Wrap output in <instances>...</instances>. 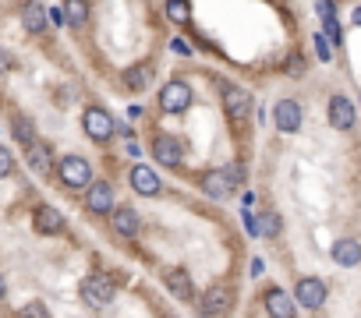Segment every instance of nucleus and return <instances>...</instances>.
Segmentation results:
<instances>
[{
  "instance_id": "f257e3e1",
  "label": "nucleus",
  "mask_w": 361,
  "mask_h": 318,
  "mask_svg": "<svg viewBox=\"0 0 361 318\" xmlns=\"http://www.w3.org/2000/svg\"><path fill=\"white\" fill-rule=\"evenodd\" d=\"M241 167H224V170H213V174H206V181H202V191L209 195V198H231L234 191H238V184H241Z\"/></svg>"
},
{
  "instance_id": "f03ea898",
  "label": "nucleus",
  "mask_w": 361,
  "mask_h": 318,
  "mask_svg": "<svg viewBox=\"0 0 361 318\" xmlns=\"http://www.w3.org/2000/svg\"><path fill=\"white\" fill-rule=\"evenodd\" d=\"M220 96H224V110H227V117H231L234 124H245L248 113H252V96H248L245 89L231 85V82H220Z\"/></svg>"
},
{
  "instance_id": "7ed1b4c3",
  "label": "nucleus",
  "mask_w": 361,
  "mask_h": 318,
  "mask_svg": "<svg viewBox=\"0 0 361 318\" xmlns=\"http://www.w3.org/2000/svg\"><path fill=\"white\" fill-rule=\"evenodd\" d=\"M78 293H82V300H85L89 307H96V311L114 304V283H110L106 276H85L82 286H78Z\"/></svg>"
},
{
  "instance_id": "20e7f679",
  "label": "nucleus",
  "mask_w": 361,
  "mask_h": 318,
  "mask_svg": "<svg viewBox=\"0 0 361 318\" xmlns=\"http://www.w3.org/2000/svg\"><path fill=\"white\" fill-rule=\"evenodd\" d=\"M57 174H61V184H68V188H89L92 184V167L82 155H64L57 163Z\"/></svg>"
},
{
  "instance_id": "39448f33",
  "label": "nucleus",
  "mask_w": 361,
  "mask_h": 318,
  "mask_svg": "<svg viewBox=\"0 0 361 318\" xmlns=\"http://www.w3.org/2000/svg\"><path fill=\"white\" fill-rule=\"evenodd\" d=\"M192 106V85L185 82H166L159 89V110L163 113H185Z\"/></svg>"
},
{
  "instance_id": "423d86ee",
  "label": "nucleus",
  "mask_w": 361,
  "mask_h": 318,
  "mask_svg": "<svg viewBox=\"0 0 361 318\" xmlns=\"http://www.w3.org/2000/svg\"><path fill=\"white\" fill-rule=\"evenodd\" d=\"M82 127H85V134H89L92 141H110V134L117 131V127H114V117H110L106 110H99V106H89V110L82 113Z\"/></svg>"
},
{
  "instance_id": "0eeeda50",
  "label": "nucleus",
  "mask_w": 361,
  "mask_h": 318,
  "mask_svg": "<svg viewBox=\"0 0 361 318\" xmlns=\"http://www.w3.org/2000/svg\"><path fill=\"white\" fill-rule=\"evenodd\" d=\"M294 297H298V304H301V307L319 311V307L326 304V283H322V279H315V276H305V279H298Z\"/></svg>"
},
{
  "instance_id": "6e6552de",
  "label": "nucleus",
  "mask_w": 361,
  "mask_h": 318,
  "mask_svg": "<svg viewBox=\"0 0 361 318\" xmlns=\"http://www.w3.org/2000/svg\"><path fill=\"white\" fill-rule=\"evenodd\" d=\"M273 124H276V131L294 134V131L301 127V103H298V99H280V103L273 106Z\"/></svg>"
},
{
  "instance_id": "1a4fd4ad",
  "label": "nucleus",
  "mask_w": 361,
  "mask_h": 318,
  "mask_svg": "<svg viewBox=\"0 0 361 318\" xmlns=\"http://www.w3.org/2000/svg\"><path fill=\"white\" fill-rule=\"evenodd\" d=\"M163 283H166L170 297H177L180 304H192V300H195V283H192V276H188L185 269H166Z\"/></svg>"
},
{
  "instance_id": "9d476101",
  "label": "nucleus",
  "mask_w": 361,
  "mask_h": 318,
  "mask_svg": "<svg viewBox=\"0 0 361 318\" xmlns=\"http://www.w3.org/2000/svg\"><path fill=\"white\" fill-rule=\"evenodd\" d=\"M354 120H357L354 103H350L347 96H333V99H329V124H333L336 131H350Z\"/></svg>"
},
{
  "instance_id": "9b49d317",
  "label": "nucleus",
  "mask_w": 361,
  "mask_h": 318,
  "mask_svg": "<svg viewBox=\"0 0 361 318\" xmlns=\"http://www.w3.org/2000/svg\"><path fill=\"white\" fill-rule=\"evenodd\" d=\"M152 155L159 159L163 167H177L185 152H180V141H177V138H170V134H156V138H152Z\"/></svg>"
},
{
  "instance_id": "f8f14e48",
  "label": "nucleus",
  "mask_w": 361,
  "mask_h": 318,
  "mask_svg": "<svg viewBox=\"0 0 361 318\" xmlns=\"http://www.w3.org/2000/svg\"><path fill=\"white\" fill-rule=\"evenodd\" d=\"M131 188H135L138 195H145V198H156V195H159V177H156V170L135 163V167H131Z\"/></svg>"
},
{
  "instance_id": "ddd939ff",
  "label": "nucleus",
  "mask_w": 361,
  "mask_h": 318,
  "mask_svg": "<svg viewBox=\"0 0 361 318\" xmlns=\"http://www.w3.org/2000/svg\"><path fill=\"white\" fill-rule=\"evenodd\" d=\"M85 205H89V212H96V216H106V212L114 209V188H110L106 181H99V184H89V198H85Z\"/></svg>"
},
{
  "instance_id": "4468645a",
  "label": "nucleus",
  "mask_w": 361,
  "mask_h": 318,
  "mask_svg": "<svg viewBox=\"0 0 361 318\" xmlns=\"http://www.w3.org/2000/svg\"><path fill=\"white\" fill-rule=\"evenodd\" d=\"M47 22H50V15H47L43 4H36V0L22 4V29H25L29 36H39V32L47 29Z\"/></svg>"
},
{
  "instance_id": "2eb2a0df",
  "label": "nucleus",
  "mask_w": 361,
  "mask_h": 318,
  "mask_svg": "<svg viewBox=\"0 0 361 318\" xmlns=\"http://www.w3.org/2000/svg\"><path fill=\"white\" fill-rule=\"evenodd\" d=\"M32 227H36V234H61L64 230V216L54 209V205H39L36 209V216H32Z\"/></svg>"
},
{
  "instance_id": "dca6fc26",
  "label": "nucleus",
  "mask_w": 361,
  "mask_h": 318,
  "mask_svg": "<svg viewBox=\"0 0 361 318\" xmlns=\"http://www.w3.org/2000/svg\"><path fill=\"white\" fill-rule=\"evenodd\" d=\"M333 262H336V265H343V269L361 265V241H354V237L336 241V244H333Z\"/></svg>"
},
{
  "instance_id": "f3484780",
  "label": "nucleus",
  "mask_w": 361,
  "mask_h": 318,
  "mask_svg": "<svg viewBox=\"0 0 361 318\" xmlns=\"http://www.w3.org/2000/svg\"><path fill=\"white\" fill-rule=\"evenodd\" d=\"M25 152H29V155H25L29 167H32L36 174H50L54 159H50V145H47V141H36V138H32V141L25 145Z\"/></svg>"
},
{
  "instance_id": "a211bd4d",
  "label": "nucleus",
  "mask_w": 361,
  "mask_h": 318,
  "mask_svg": "<svg viewBox=\"0 0 361 318\" xmlns=\"http://www.w3.org/2000/svg\"><path fill=\"white\" fill-rule=\"evenodd\" d=\"M266 311H269V314H276V318H290V314L298 311V304H294L280 286H273V290L266 293Z\"/></svg>"
},
{
  "instance_id": "6ab92c4d",
  "label": "nucleus",
  "mask_w": 361,
  "mask_h": 318,
  "mask_svg": "<svg viewBox=\"0 0 361 318\" xmlns=\"http://www.w3.org/2000/svg\"><path fill=\"white\" fill-rule=\"evenodd\" d=\"M89 22V0H64V25L85 29Z\"/></svg>"
},
{
  "instance_id": "aec40b11",
  "label": "nucleus",
  "mask_w": 361,
  "mask_h": 318,
  "mask_svg": "<svg viewBox=\"0 0 361 318\" xmlns=\"http://www.w3.org/2000/svg\"><path fill=\"white\" fill-rule=\"evenodd\" d=\"M202 311L206 314H227L231 311V293L224 286H213L206 297H202Z\"/></svg>"
},
{
  "instance_id": "412c9836",
  "label": "nucleus",
  "mask_w": 361,
  "mask_h": 318,
  "mask_svg": "<svg viewBox=\"0 0 361 318\" xmlns=\"http://www.w3.org/2000/svg\"><path fill=\"white\" fill-rule=\"evenodd\" d=\"M110 220H114V230H117L121 237H135V234H138V212H135V209H117Z\"/></svg>"
},
{
  "instance_id": "4be33fe9",
  "label": "nucleus",
  "mask_w": 361,
  "mask_h": 318,
  "mask_svg": "<svg viewBox=\"0 0 361 318\" xmlns=\"http://www.w3.org/2000/svg\"><path fill=\"white\" fill-rule=\"evenodd\" d=\"M149 78H152V71H149L145 64H138V68H128L124 85H128V89H135V92H142V89L149 85Z\"/></svg>"
},
{
  "instance_id": "5701e85b",
  "label": "nucleus",
  "mask_w": 361,
  "mask_h": 318,
  "mask_svg": "<svg viewBox=\"0 0 361 318\" xmlns=\"http://www.w3.org/2000/svg\"><path fill=\"white\" fill-rule=\"evenodd\" d=\"M166 18L173 25H185L192 18V8H188V0H166Z\"/></svg>"
},
{
  "instance_id": "b1692460",
  "label": "nucleus",
  "mask_w": 361,
  "mask_h": 318,
  "mask_svg": "<svg viewBox=\"0 0 361 318\" xmlns=\"http://www.w3.org/2000/svg\"><path fill=\"white\" fill-rule=\"evenodd\" d=\"M312 43H315V57L326 64V61H333V50H329V36L326 32H315L312 36Z\"/></svg>"
},
{
  "instance_id": "393cba45",
  "label": "nucleus",
  "mask_w": 361,
  "mask_h": 318,
  "mask_svg": "<svg viewBox=\"0 0 361 318\" xmlns=\"http://www.w3.org/2000/svg\"><path fill=\"white\" fill-rule=\"evenodd\" d=\"M15 138L22 141V145H29L36 134H32V120L29 117H15Z\"/></svg>"
},
{
  "instance_id": "a878e982",
  "label": "nucleus",
  "mask_w": 361,
  "mask_h": 318,
  "mask_svg": "<svg viewBox=\"0 0 361 318\" xmlns=\"http://www.w3.org/2000/svg\"><path fill=\"white\" fill-rule=\"evenodd\" d=\"M15 174V155L8 145H0V177H11Z\"/></svg>"
},
{
  "instance_id": "bb28decb",
  "label": "nucleus",
  "mask_w": 361,
  "mask_h": 318,
  "mask_svg": "<svg viewBox=\"0 0 361 318\" xmlns=\"http://www.w3.org/2000/svg\"><path fill=\"white\" fill-rule=\"evenodd\" d=\"M259 230H262L266 237H273V234H280V216H276V212H266V220L259 223Z\"/></svg>"
},
{
  "instance_id": "cd10ccee",
  "label": "nucleus",
  "mask_w": 361,
  "mask_h": 318,
  "mask_svg": "<svg viewBox=\"0 0 361 318\" xmlns=\"http://www.w3.org/2000/svg\"><path fill=\"white\" fill-rule=\"evenodd\" d=\"M315 11H319L322 22L326 18H336V4H333V0H315Z\"/></svg>"
},
{
  "instance_id": "c85d7f7f",
  "label": "nucleus",
  "mask_w": 361,
  "mask_h": 318,
  "mask_svg": "<svg viewBox=\"0 0 361 318\" xmlns=\"http://www.w3.org/2000/svg\"><path fill=\"white\" fill-rule=\"evenodd\" d=\"M322 32H326L333 43H340V39H343V36H340V25H336V18H326V22H322Z\"/></svg>"
},
{
  "instance_id": "c756f323",
  "label": "nucleus",
  "mask_w": 361,
  "mask_h": 318,
  "mask_svg": "<svg viewBox=\"0 0 361 318\" xmlns=\"http://www.w3.org/2000/svg\"><path fill=\"white\" fill-rule=\"evenodd\" d=\"M241 220H245V227H248V234H255V237H262V230H259V220H255V212H248V209H245V216H241Z\"/></svg>"
},
{
  "instance_id": "7c9ffc66",
  "label": "nucleus",
  "mask_w": 361,
  "mask_h": 318,
  "mask_svg": "<svg viewBox=\"0 0 361 318\" xmlns=\"http://www.w3.org/2000/svg\"><path fill=\"white\" fill-rule=\"evenodd\" d=\"M22 314H36V318H43V314H50V311H47V304L32 300V304H25V307H22Z\"/></svg>"
},
{
  "instance_id": "2f4dec72",
  "label": "nucleus",
  "mask_w": 361,
  "mask_h": 318,
  "mask_svg": "<svg viewBox=\"0 0 361 318\" xmlns=\"http://www.w3.org/2000/svg\"><path fill=\"white\" fill-rule=\"evenodd\" d=\"M287 75H290V78H298V75H301V57H298V53L287 61Z\"/></svg>"
},
{
  "instance_id": "473e14b6",
  "label": "nucleus",
  "mask_w": 361,
  "mask_h": 318,
  "mask_svg": "<svg viewBox=\"0 0 361 318\" xmlns=\"http://www.w3.org/2000/svg\"><path fill=\"white\" fill-rule=\"evenodd\" d=\"M8 68H11V53H8L4 46H0V75H4Z\"/></svg>"
},
{
  "instance_id": "72a5a7b5",
  "label": "nucleus",
  "mask_w": 361,
  "mask_h": 318,
  "mask_svg": "<svg viewBox=\"0 0 361 318\" xmlns=\"http://www.w3.org/2000/svg\"><path fill=\"white\" fill-rule=\"evenodd\" d=\"M173 53H185V57H188V53H192V46H188L185 39H173Z\"/></svg>"
},
{
  "instance_id": "f704fd0d",
  "label": "nucleus",
  "mask_w": 361,
  "mask_h": 318,
  "mask_svg": "<svg viewBox=\"0 0 361 318\" xmlns=\"http://www.w3.org/2000/svg\"><path fill=\"white\" fill-rule=\"evenodd\" d=\"M47 15H50V22H54V25H64V11H57V8H50Z\"/></svg>"
},
{
  "instance_id": "c9c22d12",
  "label": "nucleus",
  "mask_w": 361,
  "mask_h": 318,
  "mask_svg": "<svg viewBox=\"0 0 361 318\" xmlns=\"http://www.w3.org/2000/svg\"><path fill=\"white\" fill-rule=\"evenodd\" d=\"M266 272V265H262V258H252V276H262Z\"/></svg>"
},
{
  "instance_id": "e433bc0d",
  "label": "nucleus",
  "mask_w": 361,
  "mask_h": 318,
  "mask_svg": "<svg viewBox=\"0 0 361 318\" xmlns=\"http://www.w3.org/2000/svg\"><path fill=\"white\" fill-rule=\"evenodd\" d=\"M350 18H354V25L361 29V8H354V15H350Z\"/></svg>"
},
{
  "instance_id": "4c0bfd02",
  "label": "nucleus",
  "mask_w": 361,
  "mask_h": 318,
  "mask_svg": "<svg viewBox=\"0 0 361 318\" xmlns=\"http://www.w3.org/2000/svg\"><path fill=\"white\" fill-rule=\"evenodd\" d=\"M4 293H8V283H4V276H0V300H4Z\"/></svg>"
}]
</instances>
